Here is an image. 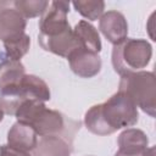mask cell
I'll list each match as a JSON object with an SVG mask.
<instances>
[{
  "label": "cell",
  "mask_w": 156,
  "mask_h": 156,
  "mask_svg": "<svg viewBox=\"0 0 156 156\" xmlns=\"http://www.w3.org/2000/svg\"><path fill=\"white\" fill-rule=\"evenodd\" d=\"M67 60L72 72L82 78L95 77L101 69V57L99 54L84 48H77L73 50L68 55Z\"/></svg>",
  "instance_id": "9c48e42d"
},
{
  "label": "cell",
  "mask_w": 156,
  "mask_h": 156,
  "mask_svg": "<svg viewBox=\"0 0 156 156\" xmlns=\"http://www.w3.org/2000/svg\"><path fill=\"white\" fill-rule=\"evenodd\" d=\"M48 101L50 100V89L48 84L34 74H26L17 84L0 90V107L4 113L12 115L26 101Z\"/></svg>",
  "instance_id": "3957f363"
},
{
  "label": "cell",
  "mask_w": 156,
  "mask_h": 156,
  "mask_svg": "<svg viewBox=\"0 0 156 156\" xmlns=\"http://www.w3.org/2000/svg\"><path fill=\"white\" fill-rule=\"evenodd\" d=\"M99 29L113 46L124 41L128 35L127 20L122 12L116 10L102 13L99 18Z\"/></svg>",
  "instance_id": "ba28073f"
},
{
  "label": "cell",
  "mask_w": 156,
  "mask_h": 156,
  "mask_svg": "<svg viewBox=\"0 0 156 156\" xmlns=\"http://www.w3.org/2000/svg\"><path fill=\"white\" fill-rule=\"evenodd\" d=\"M72 140L63 135L41 136L34 149V156H71Z\"/></svg>",
  "instance_id": "7c38bea8"
},
{
  "label": "cell",
  "mask_w": 156,
  "mask_h": 156,
  "mask_svg": "<svg viewBox=\"0 0 156 156\" xmlns=\"http://www.w3.org/2000/svg\"><path fill=\"white\" fill-rule=\"evenodd\" d=\"M73 33H74L76 38L78 39L82 48H84L89 51L96 52V54H99L101 51V40H100L99 32L88 21H85V20L79 21L74 26Z\"/></svg>",
  "instance_id": "4fadbf2b"
},
{
  "label": "cell",
  "mask_w": 156,
  "mask_h": 156,
  "mask_svg": "<svg viewBox=\"0 0 156 156\" xmlns=\"http://www.w3.org/2000/svg\"><path fill=\"white\" fill-rule=\"evenodd\" d=\"M118 91L128 95L136 107H140L150 117H155L156 78L154 72L139 71L121 76Z\"/></svg>",
  "instance_id": "5b68a950"
},
{
  "label": "cell",
  "mask_w": 156,
  "mask_h": 156,
  "mask_svg": "<svg viewBox=\"0 0 156 156\" xmlns=\"http://www.w3.org/2000/svg\"><path fill=\"white\" fill-rule=\"evenodd\" d=\"M72 5L74 6L76 11L80 13L84 18L89 21H96L99 20L105 10V2L104 1H73Z\"/></svg>",
  "instance_id": "2e32d148"
},
{
  "label": "cell",
  "mask_w": 156,
  "mask_h": 156,
  "mask_svg": "<svg viewBox=\"0 0 156 156\" xmlns=\"http://www.w3.org/2000/svg\"><path fill=\"white\" fill-rule=\"evenodd\" d=\"M68 12H69L68 1L50 2L48 10L41 15L39 20L38 38H54L71 29V26L67 20Z\"/></svg>",
  "instance_id": "8992f818"
},
{
  "label": "cell",
  "mask_w": 156,
  "mask_h": 156,
  "mask_svg": "<svg viewBox=\"0 0 156 156\" xmlns=\"http://www.w3.org/2000/svg\"><path fill=\"white\" fill-rule=\"evenodd\" d=\"M152 56V48L145 39L127 38L112 49L111 61L119 76L139 72L145 68Z\"/></svg>",
  "instance_id": "277c9868"
},
{
  "label": "cell",
  "mask_w": 156,
  "mask_h": 156,
  "mask_svg": "<svg viewBox=\"0 0 156 156\" xmlns=\"http://www.w3.org/2000/svg\"><path fill=\"white\" fill-rule=\"evenodd\" d=\"M27 20L15 7L13 1H0V40L13 43L26 35Z\"/></svg>",
  "instance_id": "52a82bcc"
},
{
  "label": "cell",
  "mask_w": 156,
  "mask_h": 156,
  "mask_svg": "<svg viewBox=\"0 0 156 156\" xmlns=\"http://www.w3.org/2000/svg\"><path fill=\"white\" fill-rule=\"evenodd\" d=\"M15 7L24 16V18H34L41 16L49 7V1L45 0H16L13 1Z\"/></svg>",
  "instance_id": "9a60e30c"
},
{
  "label": "cell",
  "mask_w": 156,
  "mask_h": 156,
  "mask_svg": "<svg viewBox=\"0 0 156 156\" xmlns=\"http://www.w3.org/2000/svg\"><path fill=\"white\" fill-rule=\"evenodd\" d=\"M29 45H30V38L28 34H26L20 40H16V41L9 43V44H4L6 58L13 60V61H20L28 52Z\"/></svg>",
  "instance_id": "e0dca14e"
},
{
  "label": "cell",
  "mask_w": 156,
  "mask_h": 156,
  "mask_svg": "<svg viewBox=\"0 0 156 156\" xmlns=\"http://www.w3.org/2000/svg\"><path fill=\"white\" fill-rule=\"evenodd\" d=\"M0 156H32V154L18 151L9 145H1L0 146Z\"/></svg>",
  "instance_id": "ac0fdd59"
},
{
  "label": "cell",
  "mask_w": 156,
  "mask_h": 156,
  "mask_svg": "<svg viewBox=\"0 0 156 156\" xmlns=\"http://www.w3.org/2000/svg\"><path fill=\"white\" fill-rule=\"evenodd\" d=\"M26 76V68L21 61L4 58L0 62V90L17 84Z\"/></svg>",
  "instance_id": "5bb4252c"
},
{
  "label": "cell",
  "mask_w": 156,
  "mask_h": 156,
  "mask_svg": "<svg viewBox=\"0 0 156 156\" xmlns=\"http://www.w3.org/2000/svg\"><path fill=\"white\" fill-rule=\"evenodd\" d=\"M139 119L138 107L122 91H117L102 104L91 106L84 116V124L96 135H108L118 129L133 127Z\"/></svg>",
  "instance_id": "6da1fadb"
},
{
  "label": "cell",
  "mask_w": 156,
  "mask_h": 156,
  "mask_svg": "<svg viewBox=\"0 0 156 156\" xmlns=\"http://www.w3.org/2000/svg\"><path fill=\"white\" fill-rule=\"evenodd\" d=\"M18 122L29 126L39 136L63 135L73 139L79 122L68 119L61 112L50 110L43 101L32 100L23 102L15 113Z\"/></svg>",
  "instance_id": "7a4b0ae2"
},
{
  "label": "cell",
  "mask_w": 156,
  "mask_h": 156,
  "mask_svg": "<svg viewBox=\"0 0 156 156\" xmlns=\"http://www.w3.org/2000/svg\"><path fill=\"white\" fill-rule=\"evenodd\" d=\"M4 119V111H2V108L0 107V122Z\"/></svg>",
  "instance_id": "d6986e66"
},
{
  "label": "cell",
  "mask_w": 156,
  "mask_h": 156,
  "mask_svg": "<svg viewBox=\"0 0 156 156\" xmlns=\"http://www.w3.org/2000/svg\"><path fill=\"white\" fill-rule=\"evenodd\" d=\"M37 133L27 124L16 122L7 133V145L27 154H32L38 144Z\"/></svg>",
  "instance_id": "8fae6325"
},
{
  "label": "cell",
  "mask_w": 156,
  "mask_h": 156,
  "mask_svg": "<svg viewBox=\"0 0 156 156\" xmlns=\"http://www.w3.org/2000/svg\"><path fill=\"white\" fill-rule=\"evenodd\" d=\"M117 144L115 156H145L149 139L141 129L127 128L118 135Z\"/></svg>",
  "instance_id": "30bf717a"
}]
</instances>
